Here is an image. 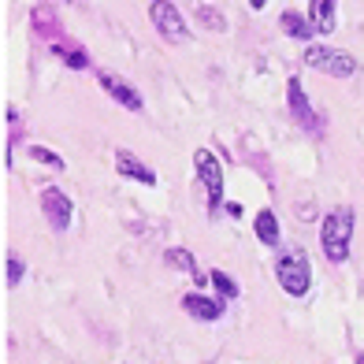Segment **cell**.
<instances>
[{
	"mask_svg": "<svg viewBox=\"0 0 364 364\" xmlns=\"http://www.w3.org/2000/svg\"><path fill=\"white\" fill-rule=\"evenodd\" d=\"M350 242H353V208H331L323 216V227H320V250L331 264H346L350 260Z\"/></svg>",
	"mask_w": 364,
	"mask_h": 364,
	"instance_id": "6da1fadb",
	"label": "cell"
},
{
	"mask_svg": "<svg viewBox=\"0 0 364 364\" xmlns=\"http://www.w3.org/2000/svg\"><path fill=\"white\" fill-rule=\"evenodd\" d=\"M275 279L290 297H305L312 287V264L305 257V250H290L275 260Z\"/></svg>",
	"mask_w": 364,
	"mask_h": 364,
	"instance_id": "7a4b0ae2",
	"label": "cell"
},
{
	"mask_svg": "<svg viewBox=\"0 0 364 364\" xmlns=\"http://www.w3.org/2000/svg\"><path fill=\"white\" fill-rule=\"evenodd\" d=\"M305 63L312 71H323L331 78H350L357 75V56L346 48H323V45H309L305 48Z\"/></svg>",
	"mask_w": 364,
	"mask_h": 364,
	"instance_id": "3957f363",
	"label": "cell"
},
{
	"mask_svg": "<svg viewBox=\"0 0 364 364\" xmlns=\"http://www.w3.org/2000/svg\"><path fill=\"white\" fill-rule=\"evenodd\" d=\"M149 19H153V30L168 45L190 41V30H186V23H182V11L171 4V0H153V4H149Z\"/></svg>",
	"mask_w": 364,
	"mask_h": 364,
	"instance_id": "277c9868",
	"label": "cell"
},
{
	"mask_svg": "<svg viewBox=\"0 0 364 364\" xmlns=\"http://www.w3.org/2000/svg\"><path fill=\"white\" fill-rule=\"evenodd\" d=\"M193 168H197V175H201V182H205L208 208L220 212L223 208V164H220V156H212V149H197Z\"/></svg>",
	"mask_w": 364,
	"mask_h": 364,
	"instance_id": "5b68a950",
	"label": "cell"
},
{
	"mask_svg": "<svg viewBox=\"0 0 364 364\" xmlns=\"http://www.w3.org/2000/svg\"><path fill=\"white\" fill-rule=\"evenodd\" d=\"M41 212H45V220H48V227H53L56 235H63V230L71 227V197L63 190H56V186L41 190Z\"/></svg>",
	"mask_w": 364,
	"mask_h": 364,
	"instance_id": "8992f818",
	"label": "cell"
},
{
	"mask_svg": "<svg viewBox=\"0 0 364 364\" xmlns=\"http://www.w3.org/2000/svg\"><path fill=\"white\" fill-rule=\"evenodd\" d=\"M97 82H101V90L112 97L115 105H123L127 112H141V93L130 86L127 78H119V75H112V71H97Z\"/></svg>",
	"mask_w": 364,
	"mask_h": 364,
	"instance_id": "52a82bcc",
	"label": "cell"
},
{
	"mask_svg": "<svg viewBox=\"0 0 364 364\" xmlns=\"http://www.w3.org/2000/svg\"><path fill=\"white\" fill-rule=\"evenodd\" d=\"M223 301L227 297H208V294H182V309L190 312L193 320H201V323H212V320H220L223 316Z\"/></svg>",
	"mask_w": 364,
	"mask_h": 364,
	"instance_id": "ba28073f",
	"label": "cell"
},
{
	"mask_svg": "<svg viewBox=\"0 0 364 364\" xmlns=\"http://www.w3.org/2000/svg\"><path fill=\"white\" fill-rule=\"evenodd\" d=\"M287 101H290L294 119L316 134V130H320V119H316V112H312V105H309V97H305V90H301V82H297V78L287 82Z\"/></svg>",
	"mask_w": 364,
	"mask_h": 364,
	"instance_id": "9c48e42d",
	"label": "cell"
},
{
	"mask_svg": "<svg viewBox=\"0 0 364 364\" xmlns=\"http://www.w3.org/2000/svg\"><path fill=\"white\" fill-rule=\"evenodd\" d=\"M115 168H119L123 178H134V182H141V186H156V171L145 168V164H141L134 153H127V149H119V153H115Z\"/></svg>",
	"mask_w": 364,
	"mask_h": 364,
	"instance_id": "30bf717a",
	"label": "cell"
},
{
	"mask_svg": "<svg viewBox=\"0 0 364 364\" xmlns=\"http://www.w3.org/2000/svg\"><path fill=\"white\" fill-rule=\"evenodd\" d=\"M309 19L316 34H331L338 26V11H335V0H309Z\"/></svg>",
	"mask_w": 364,
	"mask_h": 364,
	"instance_id": "8fae6325",
	"label": "cell"
},
{
	"mask_svg": "<svg viewBox=\"0 0 364 364\" xmlns=\"http://www.w3.org/2000/svg\"><path fill=\"white\" fill-rule=\"evenodd\" d=\"M164 260H168L175 272H186V275H193L197 283H208V275H201V272H197V260H193V253H190V250H178V245H175V250H168V253H164Z\"/></svg>",
	"mask_w": 364,
	"mask_h": 364,
	"instance_id": "7c38bea8",
	"label": "cell"
},
{
	"mask_svg": "<svg viewBox=\"0 0 364 364\" xmlns=\"http://www.w3.org/2000/svg\"><path fill=\"white\" fill-rule=\"evenodd\" d=\"M257 238L264 245H279V242H283V238H279V220H275L272 208H264L260 216H257Z\"/></svg>",
	"mask_w": 364,
	"mask_h": 364,
	"instance_id": "4fadbf2b",
	"label": "cell"
},
{
	"mask_svg": "<svg viewBox=\"0 0 364 364\" xmlns=\"http://www.w3.org/2000/svg\"><path fill=\"white\" fill-rule=\"evenodd\" d=\"M283 30H287V38H309V34H316V30H312V19H301L297 11H283Z\"/></svg>",
	"mask_w": 364,
	"mask_h": 364,
	"instance_id": "5bb4252c",
	"label": "cell"
},
{
	"mask_svg": "<svg viewBox=\"0 0 364 364\" xmlns=\"http://www.w3.org/2000/svg\"><path fill=\"white\" fill-rule=\"evenodd\" d=\"M56 53L63 56V63H68V68H75V71H86L90 68V60H86V53H82V48H75V45H56Z\"/></svg>",
	"mask_w": 364,
	"mask_h": 364,
	"instance_id": "9a60e30c",
	"label": "cell"
},
{
	"mask_svg": "<svg viewBox=\"0 0 364 364\" xmlns=\"http://www.w3.org/2000/svg\"><path fill=\"white\" fill-rule=\"evenodd\" d=\"M208 283L216 287V294H220V297H238L235 279H230V275H223V272H212V275H208Z\"/></svg>",
	"mask_w": 364,
	"mask_h": 364,
	"instance_id": "2e32d148",
	"label": "cell"
},
{
	"mask_svg": "<svg viewBox=\"0 0 364 364\" xmlns=\"http://www.w3.org/2000/svg\"><path fill=\"white\" fill-rule=\"evenodd\" d=\"M23 272H26V264H23V257H19V253H8V287H19V279H23Z\"/></svg>",
	"mask_w": 364,
	"mask_h": 364,
	"instance_id": "e0dca14e",
	"label": "cell"
},
{
	"mask_svg": "<svg viewBox=\"0 0 364 364\" xmlns=\"http://www.w3.org/2000/svg\"><path fill=\"white\" fill-rule=\"evenodd\" d=\"M30 156L41 160V164H48V168H63V160L53 153V149H45V145H30Z\"/></svg>",
	"mask_w": 364,
	"mask_h": 364,
	"instance_id": "ac0fdd59",
	"label": "cell"
},
{
	"mask_svg": "<svg viewBox=\"0 0 364 364\" xmlns=\"http://www.w3.org/2000/svg\"><path fill=\"white\" fill-rule=\"evenodd\" d=\"M197 15H201V23L212 26V30H223V26H227V23H223V15H220V11H212V8H205V4L197 8Z\"/></svg>",
	"mask_w": 364,
	"mask_h": 364,
	"instance_id": "d6986e66",
	"label": "cell"
},
{
	"mask_svg": "<svg viewBox=\"0 0 364 364\" xmlns=\"http://www.w3.org/2000/svg\"><path fill=\"white\" fill-rule=\"evenodd\" d=\"M227 212H230V216H235V220H242V205L238 201H230V205H223Z\"/></svg>",
	"mask_w": 364,
	"mask_h": 364,
	"instance_id": "ffe728a7",
	"label": "cell"
},
{
	"mask_svg": "<svg viewBox=\"0 0 364 364\" xmlns=\"http://www.w3.org/2000/svg\"><path fill=\"white\" fill-rule=\"evenodd\" d=\"M250 4H253V8H264V4H268V0H250Z\"/></svg>",
	"mask_w": 364,
	"mask_h": 364,
	"instance_id": "44dd1931",
	"label": "cell"
},
{
	"mask_svg": "<svg viewBox=\"0 0 364 364\" xmlns=\"http://www.w3.org/2000/svg\"><path fill=\"white\" fill-rule=\"evenodd\" d=\"M357 364H364V353H360V357H357Z\"/></svg>",
	"mask_w": 364,
	"mask_h": 364,
	"instance_id": "7402d4cb",
	"label": "cell"
}]
</instances>
